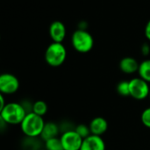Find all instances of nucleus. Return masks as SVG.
<instances>
[{
	"label": "nucleus",
	"mask_w": 150,
	"mask_h": 150,
	"mask_svg": "<svg viewBox=\"0 0 150 150\" xmlns=\"http://www.w3.org/2000/svg\"><path fill=\"white\" fill-rule=\"evenodd\" d=\"M120 69L127 75H132L134 73L138 72L140 63L137 62V60L131 56L124 57L120 60L119 64Z\"/></svg>",
	"instance_id": "9d476101"
},
{
	"label": "nucleus",
	"mask_w": 150,
	"mask_h": 150,
	"mask_svg": "<svg viewBox=\"0 0 150 150\" xmlns=\"http://www.w3.org/2000/svg\"><path fill=\"white\" fill-rule=\"evenodd\" d=\"M45 123L46 122L43 117L31 112L25 115V119L20 124V128L22 133L26 137L37 138V137H40Z\"/></svg>",
	"instance_id": "f257e3e1"
},
{
	"label": "nucleus",
	"mask_w": 150,
	"mask_h": 150,
	"mask_svg": "<svg viewBox=\"0 0 150 150\" xmlns=\"http://www.w3.org/2000/svg\"><path fill=\"white\" fill-rule=\"evenodd\" d=\"M71 44L76 52L86 54L93 48L94 39L88 31L80 28L73 33L71 36Z\"/></svg>",
	"instance_id": "20e7f679"
},
{
	"label": "nucleus",
	"mask_w": 150,
	"mask_h": 150,
	"mask_svg": "<svg viewBox=\"0 0 150 150\" xmlns=\"http://www.w3.org/2000/svg\"><path fill=\"white\" fill-rule=\"evenodd\" d=\"M130 97L136 100H143L149 98V83L142 78L134 77L129 81Z\"/></svg>",
	"instance_id": "39448f33"
},
{
	"label": "nucleus",
	"mask_w": 150,
	"mask_h": 150,
	"mask_svg": "<svg viewBox=\"0 0 150 150\" xmlns=\"http://www.w3.org/2000/svg\"><path fill=\"white\" fill-rule=\"evenodd\" d=\"M141 51H142V54L143 55H148V54H149L150 53V47L149 44H147V43H145V44H143L142 45V48H141Z\"/></svg>",
	"instance_id": "6ab92c4d"
},
{
	"label": "nucleus",
	"mask_w": 150,
	"mask_h": 150,
	"mask_svg": "<svg viewBox=\"0 0 150 150\" xmlns=\"http://www.w3.org/2000/svg\"><path fill=\"white\" fill-rule=\"evenodd\" d=\"M138 74L141 78L150 83V59L144 60L140 63Z\"/></svg>",
	"instance_id": "ddd939ff"
},
{
	"label": "nucleus",
	"mask_w": 150,
	"mask_h": 150,
	"mask_svg": "<svg viewBox=\"0 0 150 150\" xmlns=\"http://www.w3.org/2000/svg\"><path fill=\"white\" fill-rule=\"evenodd\" d=\"M26 114L27 112L21 103L11 102L0 110V120L7 125H20Z\"/></svg>",
	"instance_id": "f03ea898"
},
{
	"label": "nucleus",
	"mask_w": 150,
	"mask_h": 150,
	"mask_svg": "<svg viewBox=\"0 0 150 150\" xmlns=\"http://www.w3.org/2000/svg\"><path fill=\"white\" fill-rule=\"evenodd\" d=\"M149 98H150V94H149Z\"/></svg>",
	"instance_id": "5701e85b"
},
{
	"label": "nucleus",
	"mask_w": 150,
	"mask_h": 150,
	"mask_svg": "<svg viewBox=\"0 0 150 150\" xmlns=\"http://www.w3.org/2000/svg\"><path fill=\"white\" fill-rule=\"evenodd\" d=\"M64 150H80L83 139L74 130L64 132L60 136Z\"/></svg>",
	"instance_id": "0eeeda50"
},
{
	"label": "nucleus",
	"mask_w": 150,
	"mask_h": 150,
	"mask_svg": "<svg viewBox=\"0 0 150 150\" xmlns=\"http://www.w3.org/2000/svg\"><path fill=\"white\" fill-rule=\"evenodd\" d=\"M75 131H76L83 139H85V138H87L88 136H90V135L91 134L90 127L87 126V125H84V124H79V125H77V126L75 127Z\"/></svg>",
	"instance_id": "f3484780"
},
{
	"label": "nucleus",
	"mask_w": 150,
	"mask_h": 150,
	"mask_svg": "<svg viewBox=\"0 0 150 150\" xmlns=\"http://www.w3.org/2000/svg\"><path fill=\"white\" fill-rule=\"evenodd\" d=\"M89 127H90L91 134L101 136L107 131L108 122L103 117H96L91 120Z\"/></svg>",
	"instance_id": "9b49d317"
},
{
	"label": "nucleus",
	"mask_w": 150,
	"mask_h": 150,
	"mask_svg": "<svg viewBox=\"0 0 150 150\" xmlns=\"http://www.w3.org/2000/svg\"><path fill=\"white\" fill-rule=\"evenodd\" d=\"M45 142V149L47 150H64L60 138H53L47 140Z\"/></svg>",
	"instance_id": "2eb2a0df"
},
{
	"label": "nucleus",
	"mask_w": 150,
	"mask_h": 150,
	"mask_svg": "<svg viewBox=\"0 0 150 150\" xmlns=\"http://www.w3.org/2000/svg\"><path fill=\"white\" fill-rule=\"evenodd\" d=\"M39 150H47V149H39Z\"/></svg>",
	"instance_id": "4be33fe9"
},
{
	"label": "nucleus",
	"mask_w": 150,
	"mask_h": 150,
	"mask_svg": "<svg viewBox=\"0 0 150 150\" xmlns=\"http://www.w3.org/2000/svg\"><path fill=\"white\" fill-rule=\"evenodd\" d=\"M7 103H5V99H4V94H0V110L3 109L5 105H6Z\"/></svg>",
	"instance_id": "412c9836"
},
{
	"label": "nucleus",
	"mask_w": 150,
	"mask_h": 150,
	"mask_svg": "<svg viewBox=\"0 0 150 150\" xmlns=\"http://www.w3.org/2000/svg\"><path fill=\"white\" fill-rule=\"evenodd\" d=\"M67 58V49L62 43L52 42L45 51L46 62L54 68L62 66Z\"/></svg>",
	"instance_id": "7ed1b4c3"
},
{
	"label": "nucleus",
	"mask_w": 150,
	"mask_h": 150,
	"mask_svg": "<svg viewBox=\"0 0 150 150\" xmlns=\"http://www.w3.org/2000/svg\"><path fill=\"white\" fill-rule=\"evenodd\" d=\"M141 120H142V124L148 127V128H150V107H148L146 108L142 115H141Z\"/></svg>",
	"instance_id": "a211bd4d"
},
{
	"label": "nucleus",
	"mask_w": 150,
	"mask_h": 150,
	"mask_svg": "<svg viewBox=\"0 0 150 150\" xmlns=\"http://www.w3.org/2000/svg\"><path fill=\"white\" fill-rule=\"evenodd\" d=\"M49 36L53 42H59L62 43V41L65 40L66 35H67V30L65 25L60 21V20H55L51 23L49 25Z\"/></svg>",
	"instance_id": "6e6552de"
},
{
	"label": "nucleus",
	"mask_w": 150,
	"mask_h": 150,
	"mask_svg": "<svg viewBox=\"0 0 150 150\" xmlns=\"http://www.w3.org/2000/svg\"><path fill=\"white\" fill-rule=\"evenodd\" d=\"M19 81L11 73H3L0 76V92L4 95H11L18 91Z\"/></svg>",
	"instance_id": "423d86ee"
},
{
	"label": "nucleus",
	"mask_w": 150,
	"mask_h": 150,
	"mask_svg": "<svg viewBox=\"0 0 150 150\" xmlns=\"http://www.w3.org/2000/svg\"><path fill=\"white\" fill-rule=\"evenodd\" d=\"M118 94L122 97L130 96V88H129V81H121L118 83L116 87Z\"/></svg>",
	"instance_id": "dca6fc26"
},
{
	"label": "nucleus",
	"mask_w": 150,
	"mask_h": 150,
	"mask_svg": "<svg viewBox=\"0 0 150 150\" xmlns=\"http://www.w3.org/2000/svg\"><path fill=\"white\" fill-rule=\"evenodd\" d=\"M80 150H105V143L101 136L91 134L83 139Z\"/></svg>",
	"instance_id": "1a4fd4ad"
},
{
	"label": "nucleus",
	"mask_w": 150,
	"mask_h": 150,
	"mask_svg": "<svg viewBox=\"0 0 150 150\" xmlns=\"http://www.w3.org/2000/svg\"><path fill=\"white\" fill-rule=\"evenodd\" d=\"M144 34H145V37L148 39V40L150 41V19L148 21V23H147V25L145 26Z\"/></svg>",
	"instance_id": "aec40b11"
},
{
	"label": "nucleus",
	"mask_w": 150,
	"mask_h": 150,
	"mask_svg": "<svg viewBox=\"0 0 150 150\" xmlns=\"http://www.w3.org/2000/svg\"><path fill=\"white\" fill-rule=\"evenodd\" d=\"M47 105L45 101L42 100H38L35 101L33 105V110L32 112H34L37 115H40L43 117L47 112Z\"/></svg>",
	"instance_id": "4468645a"
},
{
	"label": "nucleus",
	"mask_w": 150,
	"mask_h": 150,
	"mask_svg": "<svg viewBox=\"0 0 150 150\" xmlns=\"http://www.w3.org/2000/svg\"><path fill=\"white\" fill-rule=\"evenodd\" d=\"M60 132H61L60 126L58 124H56L55 122H53V121H48V122L45 123L43 131L40 134V138L44 142H46L47 140L56 138L59 135Z\"/></svg>",
	"instance_id": "f8f14e48"
}]
</instances>
